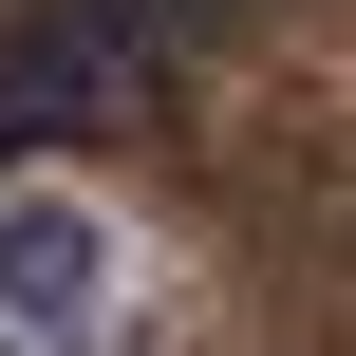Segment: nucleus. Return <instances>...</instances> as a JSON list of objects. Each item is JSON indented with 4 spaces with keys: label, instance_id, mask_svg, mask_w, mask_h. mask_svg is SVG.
Listing matches in <instances>:
<instances>
[{
    "label": "nucleus",
    "instance_id": "obj_1",
    "mask_svg": "<svg viewBox=\"0 0 356 356\" xmlns=\"http://www.w3.org/2000/svg\"><path fill=\"white\" fill-rule=\"evenodd\" d=\"M169 94V0H38L0 19V150H94Z\"/></svg>",
    "mask_w": 356,
    "mask_h": 356
},
{
    "label": "nucleus",
    "instance_id": "obj_2",
    "mask_svg": "<svg viewBox=\"0 0 356 356\" xmlns=\"http://www.w3.org/2000/svg\"><path fill=\"white\" fill-rule=\"evenodd\" d=\"M0 338L19 356H113V225L94 207H0Z\"/></svg>",
    "mask_w": 356,
    "mask_h": 356
}]
</instances>
